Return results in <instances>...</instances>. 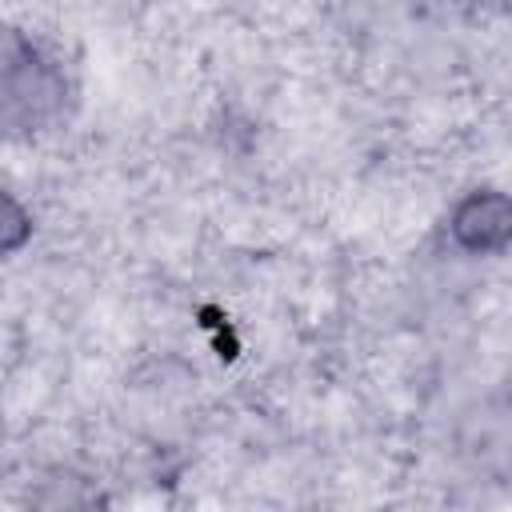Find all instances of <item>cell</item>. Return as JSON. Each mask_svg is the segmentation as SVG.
Listing matches in <instances>:
<instances>
[{"label": "cell", "mask_w": 512, "mask_h": 512, "mask_svg": "<svg viewBox=\"0 0 512 512\" xmlns=\"http://www.w3.org/2000/svg\"><path fill=\"white\" fill-rule=\"evenodd\" d=\"M60 104H64L60 72H52L20 32L0 28V128L36 132L56 116Z\"/></svg>", "instance_id": "1"}, {"label": "cell", "mask_w": 512, "mask_h": 512, "mask_svg": "<svg viewBox=\"0 0 512 512\" xmlns=\"http://www.w3.org/2000/svg\"><path fill=\"white\" fill-rule=\"evenodd\" d=\"M452 232L468 248H496V244H504V232H508V208H504V200L500 196H472L456 212Z\"/></svg>", "instance_id": "2"}, {"label": "cell", "mask_w": 512, "mask_h": 512, "mask_svg": "<svg viewBox=\"0 0 512 512\" xmlns=\"http://www.w3.org/2000/svg\"><path fill=\"white\" fill-rule=\"evenodd\" d=\"M32 232V220L28 212L20 208V200H12L4 188H0V256L4 252H16Z\"/></svg>", "instance_id": "3"}]
</instances>
